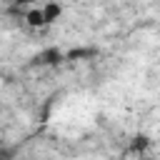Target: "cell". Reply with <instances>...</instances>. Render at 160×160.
<instances>
[{
	"instance_id": "6da1fadb",
	"label": "cell",
	"mask_w": 160,
	"mask_h": 160,
	"mask_svg": "<svg viewBox=\"0 0 160 160\" xmlns=\"http://www.w3.org/2000/svg\"><path fill=\"white\" fill-rule=\"evenodd\" d=\"M40 10H42V20H45V25H48V22H55V20L62 15V8H60V2H45Z\"/></svg>"
},
{
	"instance_id": "7a4b0ae2",
	"label": "cell",
	"mask_w": 160,
	"mask_h": 160,
	"mask_svg": "<svg viewBox=\"0 0 160 160\" xmlns=\"http://www.w3.org/2000/svg\"><path fill=\"white\" fill-rule=\"evenodd\" d=\"M38 60H40L42 65H58V62L62 60V52H60L58 48H50V50H45V52H42Z\"/></svg>"
},
{
	"instance_id": "3957f363",
	"label": "cell",
	"mask_w": 160,
	"mask_h": 160,
	"mask_svg": "<svg viewBox=\"0 0 160 160\" xmlns=\"http://www.w3.org/2000/svg\"><path fill=\"white\" fill-rule=\"evenodd\" d=\"M25 20H28L30 28H42V25H45V20H42V10H40V8H32V10L25 15Z\"/></svg>"
},
{
	"instance_id": "277c9868",
	"label": "cell",
	"mask_w": 160,
	"mask_h": 160,
	"mask_svg": "<svg viewBox=\"0 0 160 160\" xmlns=\"http://www.w3.org/2000/svg\"><path fill=\"white\" fill-rule=\"evenodd\" d=\"M90 52H92V50H85V48H75V50H70V52H68V58H70V60H78V58H88Z\"/></svg>"
},
{
	"instance_id": "5b68a950",
	"label": "cell",
	"mask_w": 160,
	"mask_h": 160,
	"mask_svg": "<svg viewBox=\"0 0 160 160\" xmlns=\"http://www.w3.org/2000/svg\"><path fill=\"white\" fill-rule=\"evenodd\" d=\"M145 148H148V138H145V135L135 138V142H132V150H140V152H142Z\"/></svg>"
},
{
	"instance_id": "8992f818",
	"label": "cell",
	"mask_w": 160,
	"mask_h": 160,
	"mask_svg": "<svg viewBox=\"0 0 160 160\" xmlns=\"http://www.w3.org/2000/svg\"><path fill=\"white\" fill-rule=\"evenodd\" d=\"M12 155H10V150H5V148H0V160H10Z\"/></svg>"
}]
</instances>
